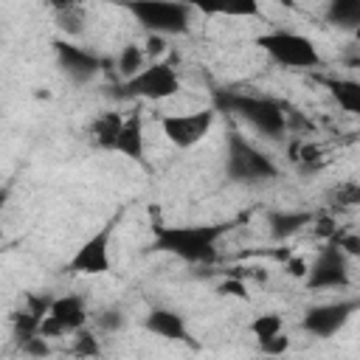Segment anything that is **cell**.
Returning <instances> with one entry per match:
<instances>
[{"mask_svg":"<svg viewBox=\"0 0 360 360\" xmlns=\"http://www.w3.org/2000/svg\"><path fill=\"white\" fill-rule=\"evenodd\" d=\"M312 228H315V233H318L323 242H332V239H335V236L343 231V228H340V225H338L332 217H318V214H315V222H312Z\"/></svg>","mask_w":360,"mask_h":360,"instance_id":"29","label":"cell"},{"mask_svg":"<svg viewBox=\"0 0 360 360\" xmlns=\"http://www.w3.org/2000/svg\"><path fill=\"white\" fill-rule=\"evenodd\" d=\"M352 65H357V68H360V59H352Z\"/></svg>","mask_w":360,"mask_h":360,"instance_id":"36","label":"cell"},{"mask_svg":"<svg viewBox=\"0 0 360 360\" xmlns=\"http://www.w3.org/2000/svg\"><path fill=\"white\" fill-rule=\"evenodd\" d=\"M262 360H281V357H262Z\"/></svg>","mask_w":360,"mask_h":360,"instance_id":"35","label":"cell"},{"mask_svg":"<svg viewBox=\"0 0 360 360\" xmlns=\"http://www.w3.org/2000/svg\"><path fill=\"white\" fill-rule=\"evenodd\" d=\"M318 82L329 90L335 104L352 115H360V82L346 76H318Z\"/></svg>","mask_w":360,"mask_h":360,"instance_id":"16","label":"cell"},{"mask_svg":"<svg viewBox=\"0 0 360 360\" xmlns=\"http://www.w3.org/2000/svg\"><path fill=\"white\" fill-rule=\"evenodd\" d=\"M53 53H56V62L65 70V76L70 82H76V84L90 82L104 65V59L98 53H93V51L82 48V45H73L70 39H56L53 42Z\"/></svg>","mask_w":360,"mask_h":360,"instance_id":"11","label":"cell"},{"mask_svg":"<svg viewBox=\"0 0 360 360\" xmlns=\"http://www.w3.org/2000/svg\"><path fill=\"white\" fill-rule=\"evenodd\" d=\"M214 110L248 121L253 129H259L267 138H281L287 132V104H281L270 96L217 90L214 93Z\"/></svg>","mask_w":360,"mask_h":360,"instance_id":"2","label":"cell"},{"mask_svg":"<svg viewBox=\"0 0 360 360\" xmlns=\"http://www.w3.org/2000/svg\"><path fill=\"white\" fill-rule=\"evenodd\" d=\"M146 51L141 48V45H135V42H129V45H124L121 48V53H118V59H115V68H118V73L124 76V82H129V79H135L146 65Z\"/></svg>","mask_w":360,"mask_h":360,"instance_id":"22","label":"cell"},{"mask_svg":"<svg viewBox=\"0 0 360 360\" xmlns=\"http://www.w3.org/2000/svg\"><path fill=\"white\" fill-rule=\"evenodd\" d=\"M239 219L225 222H200V225H152L149 248L158 253H169L188 264H211L217 259V245L236 228Z\"/></svg>","mask_w":360,"mask_h":360,"instance_id":"1","label":"cell"},{"mask_svg":"<svg viewBox=\"0 0 360 360\" xmlns=\"http://www.w3.org/2000/svg\"><path fill=\"white\" fill-rule=\"evenodd\" d=\"M323 200L329 208H338V211L360 208V183L357 180H338L335 186L326 188Z\"/></svg>","mask_w":360,"mask_h":360,"instance_id":"21","label":"cell"},{"mask_svg":"<svg viewBox=\"0 0 360 360\" xmlns=\"http://www.w3.org/2000/svg\"><path fill=\"white\" fill-rule=\"evenodd\" d=\"M287 129H290L292 135H304V132L312 129V124L304 118L301 110H290V107H287Z\"/></svg>","mask_w":360,"mask_h":360,"instance_id":"31","label":"cell"},{"mask_svg":"<svg viewBox=\"0 0 360 360\" xmlns=\"http://www.w3.org/2000/svg\"><path fill=\"white\" fill-rule=\"evenodd\" d=\"M228 14H242V17H248V14H256L259 11V6H253V3H248V6H239V8H225Z\"/></svg>","mask_w":360,"mask_h":360,"instance_id":"34","label":"cell"},{"mask_svg":"<svg viewBox=\"0 0 360 360\" xmlns=\"http://www.w3.org/2000/svg\"><path fill=\"white\" fill-rule=\"evenodd\" d=\"M118 219H121V214L107 219L96 233H90L76 248V253L68 262V273H73V276H101V273H110V245H112V233H115Z\"/></svg>","mask_w":360,"mask_h":360,"instance_id":"7","label":"cell"},{"mask_svg":"<svg viewBox=\"0 0 360 360\" xmlns=\"http://www.w3.org/2000/svg\"><path fill=\"white\" fill-rule=\"evenodd\" d=\"M163 51H166L163 37H152V34H149V39H146V53H149V56H160Z\"/></svg>","mask_w":360,"mask_h":360,"instance_id":"33","label":"cell"},{"mask_svg":"<svg viewBox=\"0 0 360 360\" xmlns=\"http://www.w3.org/2000/svg\"><path fill=\"white\" fill-rule=\"evenodd\" d=\"M180 90V76L174 70L172 62L155 59L152 65H146L135 79L121 82L118 96L121 98H143V101H163L172 98Z\"/></svg>","mask_w":360,"mask_h":360,"instance_id":"5","label":"cell"},{"mask_svg":"<svg viewBox=\"0 0 360 360\" xmlns=\"http://www.w3.org/2000/svg\"><path fill=\"white\" fill-rule=\"evenodd\" d=\"M287 349H290V338L281 332V335H276V338H267V340H259V352L264 354V357H284L287 354Z\"/></svg>","mask_w":360,"mask_h":360,"instance_id":"26","label":"cell"},{"mask_svg":"<svg viewBox=\"0 0 360 360\" xmlns=\"http://www.w3.org/2000/svg\"><path fill=\"white\" fill-rule=\"evenodd\" d=\"M20 352H22L25 357H31V360H45V357L51 354V343H48V338L37 335V338L20 343Z\"/></svg>","mask_w":360,"mask_h":360,"instance_id":"27","label":"cell"},{"mask_svg":"<svg viewBox=\"0 0 360 360\" xmlns=\"http://www.w3.org/2000/svg\"><path fill=\"white\" fill-rule=\"evenodd\" d=\"M352 284V267H349V256L338 248L323 242L321 250L315 253V259L309 262L304 287L307 290H346Z\"/></svg>","mask_w":360,"mask_h":360,"instance_id":"8","label":"cell"},{"mask_svg":"<svg viewBox=\"0 0 360 360\" xmlns=\"http://www.w3.org/2000/svg\"><path fill=\"white\" fill-rule=\"evenodd\" d=\"M217 292H219V295H228V298H248V284H245L242 278L228 276L225 281L217 284Z\"/></svg>","mask_w":360,"mask_h":360,"instance_id":"30","label":"cell"},{"mask_svg":"<svg viewBox=\"0 0 360 360\" xmlns=\"http://www.w3.org/2000/svg\"><path fill=\"white\" fill-rule=\"evenodd\" d=\"M93 323H96V329H98V332H104V335H115V332H121V329H124L127 315H124L118 307H104L101 312H96V315H93Z\"/></svg>","mask_w":360,"mask_h":360,"instance_id":"25","label":"cell"},{"mask_svg":"<svg viewBox=\"0 0 360 360\" xmlns=\"http://www.w3.org/2000/svg\"><path fill=\"white\" fill-rule=\"evenodd\" d=\"M287 155L304 172H315L326 163V152L318 143H309V141H301V138H292V143L287 146Z\"/></svg>","mask_w":360,"mask_h":360,"instance_id":"19","label":"cell"},{"mask_svg":"<svg viewBox=\"0 0 360 360\" xmlns=\"http://www.w3.org/2000/svg\"><path fill=\"white\" fill-rule=\"evenodd\" d=\"M143 329L163 338V340H172V343H186L191 349H197V340L191 338V329L186 323V318L177 312V309H169V307H155L146 312L143 318Z\"/></svg>","mask_w":360,"mask_h":360,"instance_id":"12","label":"cell"},{"mask_svg":"<svg viewBox=\"0 0 360 360\" xmlns=\"http://www.w3.org/2000/svg\"><path fill=\"white\" fill-rule=\"evenodd\" d=\"M329 245H338L349 259H352V256H360V236H357V233H352V231H346V228H343V231H340Z\"/></svg>","mask_w":360,"mask_h":360,"instance_id":"28","label":"cell"},{"mask_svg":"<svg viewBox=\"0 0 360 360\" xmlns=\"http://www.w3.org/2000/svg\"><path fill=\"white\" fill-rule=\"evenodd\" d=\"M360 309V301L357 298H340V301H329V304H318V307H309L301 318V329L312 338H332L335 332H340L349 318Z\"/></svg>","mask_w":360,"mask_h":360,"instance_id":"10","label":"cell"},{"mask_svg":"<svg viewBox=\"0 0 360 360\" xmlns=\"http://www.w3.org/2000/svg\"><path fill=\"white\" fill-rule=\"evenodd\" d=\"M48 318H51L65 335H76L79 329H84V323H87L90 315H87V304H84V298L76 295V292H68V295L53 298Z\"/></svg>","mask_w":360,"mask_h":360,"instance_id":"13","label":"cell"},{"mask_svg":"<svg viewBox=\"0 0 360 360\" xmlns=\"http://www.w3.org/2000/svg\"><path fill=\"white\" fill-rule=\"evenodd\" d=\"M354 37H357V39H360V28H357V31H354Z\"/></svg>","mask_w":360,"mask_h":360,"instance_id":"37","label":"cell"},{"mask_svg":"<svg viewBox=\"0 0 360 360\" xmlns=\"http://www.w3.org/2000/svg\"><path fill=\"white\" fill-rule=\"evenodd\" d=\"M51 11H53V22L56 28L70 39V37H82L84 28H87V11L82 3H51Z\"/></svg>","mask_w":360,"mask_h":360,"instance_id":"18","label":"cell"},{"mask_svg":"<svg viewBox=\"0 0 360 360\" xmlns=\"http://www.w3.org/2000/svg\"><path fill=\"white\" fill-rule=\"evenodd\" d=\"M118 155L135 160V163H143V155H146V141H143V115L141 110L124 115V129L118 135V146H115Z\"/></svg>","mask_w":360,"mask_h":360,"instance_id":"14","label":"cell"},{"mask_svg":"<svg viewBox=\"0 0 360 360\" xmlns=\"http://www.w3.org/2000/svg\"><path fill=\"white\" fill-rule=\"evenodd\" d=\"M248 329L253 332L256 340H267V338H276L284 332V318L278 312H262L248 323Z\"/></svg>","mask_w":360,"mask_h":360,"instance_id":"23","label":"cell"},{"mask_svg":"<svg viewBox=\"0 0 360 360\" xmlns=\"http://www.w3.org/2000/svg\"><path fill=\"white\" fill-rule=\"evenodd\" d=\"M121 129H124V115L115 112V110H104V112H98V115L93 118V124H90V138H93V143H96L101 152H115Z\"/></svg>","mask_w":360,"mask_h":360,"instance_id":"15","label":"cell"},{"mask_svg":"<svg viewBox=\"0 0 360 360\" xmlns=\"http://www.w3.org/2000/svg\"><path fill=\"white\" fill-rule=\"evenodd\" d=\"M256 45L281 68L307 70V68L321 65V53L312 45V39L298 31H267V34L256 37Z\"/></svg>","mask_w":360,"mask_h":360,"instance_id":"4","label":"cell"},{"mask_svg":"<svg viewBox=\"0 0 360 360\" xmlns=\"http://www.w3.org/2000/svg\"><path fill=\"white\" fill-rule=\"evenodd\" d=\"M307 270H309V264H307L301 256H287V259H284V273H287V276L307 278Z\"/></svg>","mask_w":360,"mask_h":360,"instance_id":"32","label":"cell"},{"mask_svg":"<svg viewBox=\"0 0 360 360\" xmlns=\"http://www.w3.org/2000/svg\"><path fill=\"white\" fill-rule=\"evenodd\" d=\"M129 14L146 28L152 37H172V34H186L191 28V6L186 3H132L127 6Z\"/></svg>","mask_w":360,"mask_h":360,"instance_id":"6","label":"cell"},{"mask_svg":"<svg viewBox=\"0 0 360 360\" xmlns=\"http://www.w3.org/2000/svg\"><path fill=\"white\" fill-rule=\"evenodd\" d=\"M217 121V110H194V112H166L160 115V129L166 135V141L177 149H191L197 146L214 127Z\"/></svg>","mask_w":360,"mask_h":360,"instance_id":"9","label":"cell"},{"mask_svg":"<svg viewBox=\"0 0 360 360\" xmlns=\"http://www.w3.org/2000/svg\"><path fill=\"white\" fill-rule=\"evenodd\" d=\"M326 22L343 31L360 28V0H332L326 6Z\"/></svg>","mask_w":360,"mask_h":360,"instance_id":"20","label":"cell"},{"mask_svg":"<svg viewBox=\"0 0 360 360\" xmlns=\"http://www.w3.org/2000/svg\"><path fill=\"white\" fill-rule=\"evenodd\" d=\"M312 222H315V214L312 211H270L267 214V231L278 242L295 236L298 231H304Z\"/></svg>","mask_w":360,"mask_h":360,"instance_id":"17","label":"cell"},{"mask_svg":"<svg viewBox=\"0 0 360 360\" xmlns=\"http://www.w3.org/2000/svg\"><path fill=\"white\" fill-rule=\"evenodd\" d=\"M70 354H73V357H82V360H96V357H101V343H98L96 332H90V329H79V332L73 335Z\"/></svg>","mask_w":360,"mask_h":360,"instance_id":"24","label":"cell"},{"mask_svg":"<svg viewBox=\"0 0 360 360\" xmlns=\"http://www.w3.org/2000/svg\"><path fill=\"white\" fill-rule=\"evenodd\" d=\"M276 177H278V166L270 160V155H264L256 143H250L239 129H231L225 141V180L253 186Z\"/></svg>","mask_w":360,"mask_h":360,"instance_id":"3","label":"cell"}]
</instances>
